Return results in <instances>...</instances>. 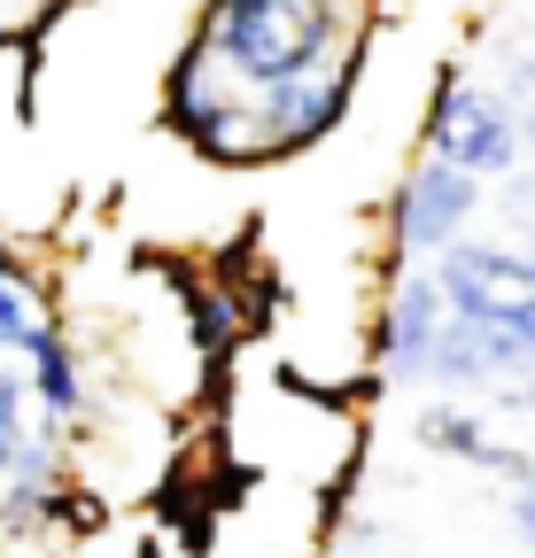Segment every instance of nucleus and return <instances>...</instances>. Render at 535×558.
<instances>
[{
	"mask_svg": "<svg viewBox=\"0 0 535 558\" xmlns=\"http://www.w3.org/2000/svg\"><path fill=\"white\" fill-rule=\"evenodd\" d=\"M342 550H350V558H404V543H396V535H388L380 520H350Z\"/></svg>",
	"mask_w": 535,
	"mask_h": 558,
	"instance_id": "6e6552de",
	"label": "nucleus"
},
{
	"mask_svg": "<svg viewBox=\"0 0 535 558\" xmlns=\"http://www.w3.org/2000/svg\"><path fill=\"white\" fill-rule=\"evenodd\" d=\"M482 218V179L458 171L442 156H420L404 171V186L388 194V241L396 264H435L450 241H465V226Z\"/></svg>",
	"mask_w": 535,
	"mask_h": 558,
	"instance_id": "7ed1b4c3",
	"label": "nucleus"
},
{
	"mask_svg": "<svg viewBox=\"0 0 535 558\" xmlns=\"http://www.w3.org/2000/svg\"><path fill=\"white\" fill-rule=\"evenodd\" d=\"M442 288H435V264H396L380 318L365 333V357H373V388H427V357L442 341Z\"/></svg>",
	"mask_w": 535,
	"mask_h": 558,
	"instance_id": "20e7f679",
	"label": "nucleus"
},
{
	"mask_svg": "<svg viewBox=\"0 0 535 558\" xmlns=\"http://www.w3.org/2000/svg\"><path fill=\"white\" fill-rule=\"evenodd\" d=\"M420 450H435V458H458V465H482V473H497V481H520V473H535V458L520 450V442H497L474 411H458V403H427L420 411Z\"/></svg>",
	"mask_w": 535,
	"mask_h": 558,
	"instance_id": "423d86ee",
	"label": "nucleus"
},
{
	"mask_svg": "<svg viewBox=\"0 0 535 558\" xmlns=\"http://www.w3.org/2000/svg\"><path fill=\"white\" fill-rule=\"evenodd\" d=\"M62 311H54V295H47V279H39V264L0 233V357H24V349L54 326Z\"/></svg>",
	"mask_w": 535,
	"mask_h": 558,
	"instance_id": "0eeeda50",
	"label": "nucleus"
},
{
	"mask_svg": "<svg viewBox=\"0 0 535 558\" xmlns=\"http://www.w3.org/2000/svg\"><path fill=\"white\" fill-rule=\"evenodd\" d=\"M24 380H32V396H39V411L47 418H62V427H86L94 418V380H86V349H78V333H71V318H54L32 349H24Z\"/></svg>",
	"mask_w": 535,
	"mask_h": 558,
	"instance_id": "39448f33",
	"label": "nucleus"
},
{
	"mask_svg": "<svg viewBox=\"0 0 535 558\" xmlns=\"http://www.w3.org/2000/svg\"><path fill=\"white\" fill-rule=\"evenodd\" d=\"M380 0H203L156 86V124L218 171H264L350 124Z\"/></svg>",
	"mask_w": 535,
	"mask_h": 558,
	"instance_id": "f257e3e1",
	"label": "nucleus"
},
{
	"mask_svg": "<svg viewBox=\"0 0 535 558\" xmlns=\"http://www.w3.org/2000/svg\"><path fill=\"white\" fill-rule=\"evenodd\" d=\"M420 140H427V156L474 171L482 186H489V179H512V171L527 163V132H520L512 94H497V86H482V78H458V70H442V78H435Z\"/></svg>",
	"mask_w": 535,
	"mask_h": 558,
	"instance_id": "f03ea898",
	"label": "nucleus"
}]
</instances>
